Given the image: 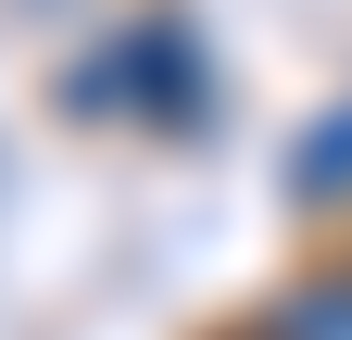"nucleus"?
<instances>
[{"label":"nucleus","mask_w":352,"mask_h":340,"mask_svg":"<svg viewBox=\"0 0 352 340\" xmlns=\"http://www.w3.org/2000/svg\"><path fill=\"white\" fill-rule=\"evenodd\" d=\"M76 114H151V126H201L214 114V63L189 51V25H126L113 51L76 63Z\"/></svg>","instance_id":"obj_1"},{"label":"nucleus","mask_w":352,"mask_h":340,"mask_svg":"<svg viewBox=\"0 0 352 340\" xmlns=\"http://www.w3.org/2000/svg\"><path fill=\"white\" fill-rule=\"evenodd\" d=\"M289 189H302V202H340V189H352V101L289 139Z\"/></svg>","instance_id":"obj_3"},{"label":"nucleus","mask_w":352,"mask_h":340,"mask_svg":"<svg viewBox=\"0 0 352 340\" xmlns=\"http://www.w3.org/2000/svg\"><path fill=\"white\" fill-rule=\"evenodd\" d=\"M264 340H352V265H315L277 290V315H264Z\"/></svg>","instance_id":"obj_2"},{"label":"nucleus","mask_w":352,"mask_h":340,"mask_svg":"<svg viewBox=\"0 0 352 340\" xmlns=\"http://www.w3.org/2000/svg\"><path fill=\"white\" fill-rule=\"evenodd\" d=\"M252 340H264V328H252Z\"/></svg>","instance_id":"obj_4"}]
</instances>
